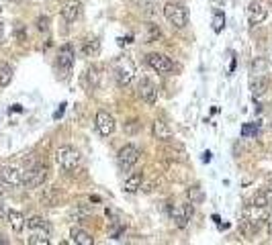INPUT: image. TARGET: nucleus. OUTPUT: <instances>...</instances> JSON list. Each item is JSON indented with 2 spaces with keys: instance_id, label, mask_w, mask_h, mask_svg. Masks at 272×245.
Masks as SVG:
<instances>
[{
  "instance_id": "obj_10",
  "label": "nucleus",
  "mask_w": 272,
  "mask_h": 245,
  "mask_svg": "<svg viewBox=\"0 0 272 245\" xmlns=\"http://www.w3.org/2000/svg\"><path fill=\"white\" fill-rule=\"evenodd\" d=\"M268 17V4L264 2V0H254V2L250 4L248 8V21L250 25H260L264 23Z\"/></svg>"
},
{
  "instance_id": "obj_36",
  "label": "nucleus",
  "mask_w": 272,
  "mask_h": 245,
  "mask_svg": "<svg viewBox=\"0 0 272 245\" xmlns=\"http://www.w3.org/2000/svg\"><path fill=\"white\" fill-rule=\"evenodd\" d=\"M64 111H66V104H60V108H58L56 113H53V119H60L64 115Z\"/></svg>"
},
{
  "instance_id": "obj_3",
  "label": "nucleus",
  "mask_w": 272,
  "mask_h": 245,
  "mask_svg": "<svg viewBox=\"0 0 272 245\" xmlns=\"http://www.w3.org/2000/svg\"><path fill=\"white\" fill-rule=\"evenodd\" d=\"M56 161L64 172H72L80 166V153L72 145H62L56 152Z\"/></svg>"
},
{
  "instance_id": "obj_15",
  "label": "nucleus",
  "mask_w": 272,
  "mask_h": 245,
  "mask_svg": "<svg viewBox=\"0 0 272 245\" xmlns=\"http://www.w3.org/2000/svg\"><path fill=\"white\" fill-rule=\"evenodd\" d=\"M80 15H82V2L80 0H68L62 6V17L66 19V23H74Z\"/></svg>"
},
{
  "instance_id": "obj_22",
  "label": "nucleus",
  "mask_w": 272,
  "mask_h": 245,
  "mask_svg": "<svg viewBox=\"0 0 272 245\" xmlns=\"http://www.w3.org/2000/svg\"><path fill=\"white\" fill-rule=\"evenodd\" d=\"M41 202L45 204V207H56V204L60 202V192L56 188H47L41 194Z\"/></svg>"
},
{
  "instance_id": "obj_13",
  "label": "nucleus",
  "mask_w": 272,
  "mask_h": 245,
  "mask_svg": "<svg viewBox=\"0 0 272 245\" xmlns=\"http://www.w3.org/2000/svg\"><path fill=\"white\" fill-rule=\"evenodd\" d=\"M152 135H154V139L156 141H162V143H168V141H174V133L172 129L166 125L164 121H154V125H152Z\"/></svg>"
},
{
  "instance_id": "obj_17",
  "label": "nucleus",
  "mask_w": 272,
  "mask_h": 245,
  "mask_svg": "<svg viewBox=\"0 0 272 245\" xmlns=\"http://www.w3.org/2000/svg\"><path fill=\"white\" fill-rule=\"evenodd\" d=\"M84 84L88 90H94L99 88L101 84V65H90L86 70V76H84Z\"/></svg>"
},
{
  "instance_id": "obj_1",
  "label": "nucleus",
  "mask_w": 272,
  "mask_h": 245,
  "mask_svg": "<svg viewBox=\"0 0 272 245\" xmlns=\"http://www.w3.org/2000/svg\"><path fill=\"white\" fill-rule=\"evenodd\" d=\"M27 227H29V241L31 245H47L49 243V223L43 219V216H31L29 221H27Z\"/></svg>"
},
{
  "instance_id": "obj_34",
  "label": "nucleus",
  "mask_w": 272,
  "mask_h": 245,
  "mask_svg": "<svg viewBox=\"0 0 272 245\" xmlns=\"http://www.w3.org/2000/svg\"><path fill=\"white\" fill-rule=\"evenodd\" d=\"M6 43V27L4 23H0V45H4Z\"/></svg>"
},
{
  "instance_id": "obj_31",
  "label": "nucleus",
  "mask_w": 272,
  "mask_h": 245,
  "mask_svg": "<svg viewBox=\"0 0 272 245\" xmlns=\"http://www.w3.org/2000/svg\"><path fill=\"white\" fill-rule=\"evenodd\" d=\"M15 37H17L19 43H25V41H27V31H25V25L23 23L15 25Z\"/></svg>"
},
{
  "instance_id": "obj_32",
  "label": "nucleus",
  "mask_w": 272,
  "mask_h": 245,
  "mask_svg": "<svg viewBox=\"0 0 272 245\" xmlns=\"http://www.w3.org/2000/svg\"><path fill=\"white\" fill-rule=\"evenodd\" d=\"M35 25H37V31H41V33H45V31L49 29V19H47V17H37Z\"/></svg>"
},
{
  "instance_id": "obj_7",
  "label": "nucleus",
  "mask_w": 272,
  "mask_h": 245,
  "mask_svg": "<svg viewBox=\"0 0 272 245\" xmlns=\"http://www.w3.org/2000/svg\"><path fill=\"white\" fill-rule=\"evenodd\" d=\"M139 155H141V153H139V149L135 147V145H131V143H127V145L121 147V149H119V153H117L119 166L127 172V170H131V168L135 166V163L139 161Z\"/></svg>"
},
{
  "instance_id": "obj_21",
  "label": "nucleus",
  "mask_w": 272,
  "mask_h": 245,
  "mask_svg": "<svg viewBox=\"0 0 272 245\" xmlns=\"http://www.w3.org/2000/svg\"><path fill=\"white\" fill-rule=\"evenodd\" d=\"M141 182H143V176L139 172H135L125 180V190L127 192H137V190L141 188Z\"/></svg>"
},
{
  "instance_id": "obj_35",
  "label": "nucleus",
  "mask_w": 272,
  "mask_h": 245,
  "mask_svg": "<svg viewBox=\"0 0 272 245\" xmlns=\"http://www.w3.org/2000/svg\"><path fill=\"white\" fill-rule=\"evenodd\" d=\"M6 213H8V209H6V204L0 200V219H6Z\"/></svg>"
},
{
  "instance_id": "obj_30",
  "label": "nucleus",
  "mask_w": 272,
  "mask_h": 245,
  "mask_svg": "<svg viewBox=\"0 0 272 245\" xmlns=\"http://www.w3.org/2000/svg\"><path fill=\"white\" fill-rule=\"evenodd\" d=\"M186 194H188V198H190V202H193V204H199V202L203 200V192H201V188H199V186H193Z\"/></svg>"
},
{
  "instance_id": "obj_29",
  "label": "nucleus",
  "mask_w": 272,
  "mask_h": 245,
  "mask_svg": "<svg viewBox=\"0 0 272 245\" xmlns=\"http://www.w3.org/2000/svg\"><path fill=\"white\" fill-rule=\"evenodd\" d=\"M258 122H248V125H243L241 127V137H252V135H256L258 133Z\"/></svg>"
},
{
  "instance_id": "obj_23",
  "label": "nucleus",
  "mask_w": 272,
  "mask_h": 245,
  "mask_svg": "<svg viewBox=\"0 0 272 245\" xmlns=\"http://www.w3.org/2000/svg\"><path fill=\"white\" fill-rule=\"evenodd\" d=\"M260 227H262V223H258V221H248V219H243L241 221V233L246 235V237H252V235H256L258 231H260Z\"/></svg>"
},
{
  "instance_id": "obj_11",
  "label": "nucleus",
  "mask_w": 272,
  "mask_h": 245,
  "mask_svg": "<svg viewBox=\"0 0 272 245\" xmlns=\"http://www.w3.org/2000/svg\"><path fill=\"white\" fill-rule=\"evenodd\" d=\"M147 63L158 74H166V72H172L174 70L172 60L168 56H162V53H149V56H147Z\"/></svg>"
},
{
  "instance_id": "obj_5",
  "label": "nucleus",
  "mask_w": 272,
  "mask_h": 245,
  "mask_svg": "<svg viewBox=\"0 0 272 245\" xmlns=\"http://www.w3.org/2000/svg\"><path fill=\"white\" fill-rule=\"evenodd\" d=\"M164 17L172 27H176V29H184V27L188 25V12L182 4L168 2L164 6Z\"/></svg>"
},
{
  "instance_id": "obj_41",
  "label": "nucleus",
  "mask_w": 272,
  "mask_h": 245,
  "mask_svg": "<svg viewBox=\"0 0 272 245\" xmlns=\"http://www.w3.org/2000/svg\"><path fill=\"white\" fill-rule=\"evenodd\" d=\"M0 12H2V6H0Z\"/></svg>"
},
{
  "instance_id": "obj_38",
  "label": "nucleus",
  "mask_w": 272,
  "mask_h": 245,
  "mask_svg": "<svg viewBox=\"0 0 272 245\" xmlns=\"http://www.w3.org/2000/svg\"><path fill=\"white\" fill-rule=\"evenodd\" d=\"M268 233L272 235V216H270V219H268Z\"/></svg>"
},
{
  "instance_id": "obj_4",
  "label": "nucleus",
  "mask_w": 272,
  "mask_h": 245,
  "mask_svg": "<svg viewBox=\"0 0 272 245\" xmlns=\"http://www.w3.org/2000/svg\"><path fill=\"white\" fill-rule=\"evenodd\" d=\"M47 180V166L45 163H35L27 172H23V186L25 188H39Z\"/></svg>"
},
{
  "instance_id": "obj_24",
  "label": "nucleus",
  "mask_w": 272,
  "mask_h": 245,
  "mask_svg": "<svg viewBox=\"0 0 272 245\" xmlns=\"http://www.w3.org/2000/svg\"><path fill=\"white\" fill-rule=\"evenodd\" d=\"M99 49H101V43H99V39H97V37L86 39V41H84V45H82V51H84V56H86V58L97 56Z\"/></svg>"
},
{
  "instance_id": "obj_16",
  "label": "nucleus",
  "mask_w": 272,
  "mask_h": 245,
  "mask_svg": "<svg viewBox=\"0 0 272 245\" xmlns=\"http://www.w3.org/2000/svg\"><path fill=\"white\" fill-rule=\"evenodd\" d=\"M243 219L264 223V221L268 219V211H266V207H258V204H248V207L243 209Z\"/></svg>"
},
{
  "instance_id": "obj_14",
  "label": "nucleus",
  "mask_w": 272,
  "mask_h": 245,
  "mask_svg": "<svg viewBox=\"0 0 272 245\" xmlns=\"http://www.w3.org/2000/svg\"><path fill=\"white\" fill-rule=\"evenodd\" d=\"M0 180L8 186H19V184H23V172L15 166H4L0 170Z\"/></svg>"
},
{
  "instance_id": "obj_20",
  "label": "nucleus",
  "mask_w": 272,
  "mask_h": 245,
  "mask_svg": "<svg viewBox=\"0 0 272 245\" xmlns=\"http://www.w3.org/2000/svg\"><path fill=\"white\" fill-rule=\"evenodd\" d=\"M270 86V80L266 76H256V80L252 82V96L258 98V96H262V94L268 90Z\"/></svg>"
},
{
  "instance_id": "obj_6",
  "label": "nucleus",
  "mask_w": 272,
  "mask_h": 245,
  "mask_svg": "<svg viewBox=\"0 0 272 245\" xmlns=\"http://www.w3.org/2000/svg\"><path fill=\"white\" fill-rule=\"evenodd\" d=\"M74 58H76V49L72 43H64L60 47V53H58V70L62 72V76L66 78L70 74L72 65H74Z\"/></svg>"
},
{
  "instance_id": "obj_19",
  "label": "nucleus",
  "mask_w": 272,
  "mask_h": 245,
  "mask_svg": "<svg viewBox=\"0 0 272 245\" xmlns=\"http://www.w3.org/2000/svg\"><path fill=\"white\" fill-rule=\"evenodd\" d=\"M70 237H72V241L78 243V245H92V243H94L92 235L88 233V231H84L82 227H72Z\"/></svg>"
},
{
  "instance_id": "obj_28",
  "label": "nucleus",
  "mask_w": 272,
  "mask_h": 245,
  "mask_svg": "<svg viewBox=\"0 0 272 245\" xmlns=\"http://www.w3.org/2000/svg\"><path fill=\"white\" fill-rule=\"evenodd\" d=\"M223 27H225V17H223V12L217 10L215 17H213V31H215V33H221Z\"/></svg>"
},
{
  "instance_id": "obj_12",
  "label": "nucleus",
  "mask_w": 272,
  "mask_h": 245,
  "mask_svg": "<svg viewBox=\"0 0 272 245\" xmlns=\"http://www.w3.org/2000/svg\"><path fill=\"white\" fill-rule=\"evenodd\" d=\"M97 129L102 137H108V135H113L115 129H117V122L113 119V115H108L106 111H99L97 113Z\"/></svg>"
},
{
  "instance_id": "obj_26",
  "label": "nucleus",
  "mask_w": 272,
  "mask_h": 245,
  "mask_svg": "<svg viewBox=\"0 0 272 245\" xmlns=\"http://www.w3.org/2000/svg\"><path fill=\"white\" fill-rule=\"evenodd\" d=\"M164 153H168L170 159H184V149L180 145H176V143L172 147V141H168V145L164 147Z\"/></svg>"
},
{
  "instance_id": "obj_37",
  "label": "nucleus",
  "mask_w": 272,
  "mask_h": 245,
  "mask_svg": "<svg viewBox=\"0 0 272 245\" xmlns=\"http://www.w3.org/2000/svg\"><path fill=\"white\" fill-rule=\"evenodd\" d=\"M203 161H211V153H209V152L203 153Z\"/></svg>"
},
{
  "instance_id": "obj_18",
  "label": "nucleus",
  "mask_w": 272,
  "mask_h": 245,
  "mask_svg": "<svg viewBox=\"0 0 272 245\" xmlns=\"http://www.w3.org/2000/svg\"><path fill=\"white\" fill-rule=\"evenodd\" d=\"M6 219H8V223H10V227H12V231H15V233H21V231L25 229V225H27L25 214L19 213V211H12V209L6 213Z\"/></svg>"
},
{
  "instance_id": "obj_39",
  "label": "nucleus",
  "mask_w": 272,
  "mask_h": 245,
  "mask_svg": "<svg viewBox=\"0 0 272 245\" xmlns=\"http://www.w3.org/2000/svg\"><path fill=\"white\" fill-rule=\"evenodd\" d=\"M270 67H272V53H270Z\"/></svg>"
},
{
  "instance_id": "obj_27",
  "label": "nucleus",
  "mask_w": 272,
  "mask_h": 245,
  "mask_svg": "<svg viewBox=\"0 0 272 245\" xmlns=\"http://www.w3.org/2000/svg\"><path fill=\"white\" fill-rule=\"evenodd\" d=\"M10 80H12V67L10 65H0V86H8L10 84Z\"/></svg>"
},
{
  "instance_id": "obj_40",
  "label": "nucleus",
  "mask_w": 272,
  "mask_h": 245,
  "mask_svg": "<svg viewBox=\"0 0 272 245\" xmlns=\"http://www.w3.org/2000/svg\"><path fill=\"white\" fill-rule=\"evenodd\" d=\"M8 2H19V0H8Z\"/></svg>"
},
{
  "instance_id": "obj_33",
  "label": "nucleus",
  "mask_w": 272,
  "mask_h": 245,
  "mask_svg": "<svg viewBox=\"0 0 272 245\" xmlns=\"http://www.w3.org/2000/svg\"><path fill=\"white\" fill-rule=\"evenodd\" d=\"M147 29H149V37H147V43H152V41H156L162 33H160V29L156 25H147Z\"/></svg>"
},
{
  "instance_id": "obj_9",
  "label": "nucleus",
  "mask_w": 272,
  "mask_h": 245,
  "mask_svg": "<svg viewBox=\"0 0 272 245\" xmlns=\"http://www.w3.org/2000/svg\"><path fill=\"white\" fill-rule=\"evenodd\" d=\"M137 94H139V98L143 102H147V104H156V100H158V88H156V84L149 78H141L139 80Z\"/></svg>"
},
{
  "instance_id": "obj_25",
  "label": "nucleus",
  "mask_w": 272,
  "mask_h": 245,
  "mask_svg": "<svg viewBox=\"0 0 272 245\" xmlns=\"http://www.w3.org/2000/svg\"><path fill=\"white\" fill-rule=\"evenodd\" d=\"M272 200V192L266 188V190H260V192H256V196L252 198V204H258V207H268Z\"/></svg>"
},
{
  "instance_id": "obj_2",
  "label": "nucleus",
  "mask_w": 272,
  "mask_h": 245,
  "mask_svg": "<svg viewBox=\"0 0 272 245\" xmlns=\"http://www.w3.org/2000/svg\"><path fill=\"white\" fill-rule=\"evenodd\" d=\"M113 72H115V80H117V84L121 88H125L131 84V80L135 76V65L133 61L125 56V58H119L113 61Z\"/></svg>"
},
{
  "instance_id": "obj_8",
  "label": "nucleus",
  "mask_w": 272,
  "mask_h": 245,
  "mask_svg": "<svg viewBox=\"0 0 272 245\" xmlns=\"http://www.w3.org/2000/svg\"><path fill=\"white\" fill-rule=\"evenodd\" d=\"M195 213V207H193V202H184V204H178V207H174L170 209V216H172V221L176 223V227H180L184 229L190 221V216H193Z\"/></svg>"
}]
</instances>
